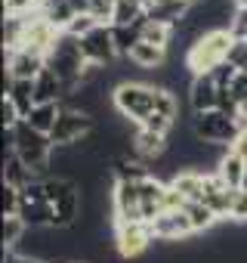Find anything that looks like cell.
Returning <instances> with one entry per match:
<instances>
[{"mask_svg":"<svg viewBox=\"0 0 247 263\" xmlns=\"http://www.w3.org/2000/svg\"><path fill=\"white\" fill-rule=\"evenodd\" d=\"M235 37L229 31H207L201 37H195L186 50V68L189 74H210L216 71L222 62H229V50H232Z\"/></svg>","mask_w":247,"mask_h":263,"instance_id":"6da1fadb","label":"cell"},{"mask_svg":"<svg viewBox=\"0 0 247 263\" xmlns=\"http://www.w3.org/2000/svg\"><path fill=\"white\" fill-rule=\"evenodd\" d=\"M158 93L161 87L158 84H146V81H127L120 84L114 93H111V105L133 124H142L149 115H155L158 108Z\"/></svg>","mask_w":247,"mask_h":263,"instance_id":"7a4b0ae2","label":"cell"},{"mask_svg":"<svg viewBox=\"0 0 247 263\" xmlns=\"http://www.w3.org/2000/svg\"><path fill=\"white\" fill-rule=\"evenodd\" d=\"M192 130H195V137L204 140V143H213V146H232L235 137H238V118L225 115L222 108L198 111V115H192Z\"/></svg>","mask_w":247,"mask_h":263,"instance_id":"3957f363","label":"cell"},{"mask_svg":"<svg viewBox=\"0 0 247 263\" xmlns=\"http://www.w3.org/2000/svg\"><path fill=\"white\" fill-rule=\"evenodd\" d=\"M96 127H99V124H96L93 115L62 105V115H59V121H56V127H53L50 140H53L56 149H71V146H80Z\"/></svg>","mask_w":247,"mask_h":263,"instance_id":"277c9868","label":"cell"},{"mask_svg":"<svg viewBox=\"0 0 247 263\" xmlns=\"http://www.w3.org/2000/svg\"><path fill=\"white\" fill-rule=\"evenodd\" d=\"M111 238H114V248L123 260H133V257L146 254L155 241L149 223H111Z\"/></svg>","mask_w":247,"mask_h":263,"instance_id":"5b68a950","label":"cell"},{"mask_svg":"<svg viewBox=\"0 0 247 263\" xmlns=\"http://www.w3.org/2000/svg\"><path fill=\"white\" fill-rule=\"evenodd\" d=\"M80 53H84V62H96V65H111L117 59V47H114V34H111V25H99L93 28L87 37H80Z\"/></svg>","mask_w":247,"mask_h":263,"instance_id":"8992f818","label":"cell"},{"mask_svg":"<svg viewBox=\"0 0 247 263\" xmlns=\"http://www.w3.org/2000/svg\"><path fill=\"white\" fill-rule=\"evenodd\" d=\"M219 99H222V90L219 84L213 81V74H195L189 81V105L192 111H213L219 108Z\"/></svg>","mask_w":247,"mask_h":263,"instance_id":"52a82bcc","label":"cell"},{"mask_svg":"<svg viewBox=\"0 0 247 263\" xmlns=\"http://www.w3.org/2000/svg\"><path fill=\"white\" fill-rule=\"evenodd\" d=\"M44 68H47V56H40V53H34V50L7 53V74H10L13 81H34Z\"/></svg>","mask_w":247,"mask_h":263,"instance_id":"ba28073f","label":"cell"},{"mask_svg":"<svg viewBox=\"0 0 247 263\" xmlns=\"http://www.w3.org/2000/svg\"><path fill=\"white\" fill-rule=\"evenodd\" d=\"M152 235L158 241H182L186 235H195V232H192V223H189L186 211H164L152 223Z\"/></svg>","mask_w":247,"mask_h":263,"instance_id":"9c48e42d","label":"cell"},{"mask_svg":"<svg viewBox=\"0 0 247 263\" xmlns=\"http://www.w3.org/2000/svg\"><path fill=\"white\" fill-rule=\"evenodd\" d=\"M235 192L232 186H225L216 174H207V183H204V204L219 217V220H229L232 217V201H235Z\"/></svg>","mask_w":247,"mask_h":263,"instance_id":"30bf717a","label":"cell"},{"mask_svg":"<svg viewBox=\"0 0 247 263\" xmlns=\"http://www.w3.org/2000/svg\"><path fill=\"white\" fill-rule=\"evenodd\" d=\"M204 183H207V174H201V171H195V167H186V171H179L176 177L167 180V186H173V189L186 198V204L204 201Z\"/></svg>","mask_w":247,"mask_h":263,"instance_id":"8fae6325","label":"cell"},{"mask_svg":"<svg viewBox=\"0 0 247 263\" xmlns=\"http://www.w3.org/2000/svg\"><path fill=\"white\" fill-rule=\"evenodd\" d=\"M34 99H37V105H44V102H62L65 99V87H62V81H59V74L53 68H44L34 78Z\"/></svg>","mask_w":247,"mask_h":263,"instance_id":"7c38bea8","label":"cell"},{"mask_svg":"<svg viewBox=\"0 0 247 263\" xmlns=\"http://www.w3.org/2000/svg\"><path fill=\"white\" fill-rule=\"evenodd\" d=\"M127 59H130L139 71H161V68H164V59H167V50H161V47H155V44L139 41Z\"/></svg>","mask_w":247,"mask_h":263,"instance_id":"4fadbf2b","label":"cell"},{"mask_svg":"<svg viewBox=\"0 0 247 263\" xmlns=\"http://www.w3.org/2000/svg\"><path fill=\"white\" fill-rule=\"evenodd\" d=\"M59 115H62V102H44V105H34L31 108V115L25 118V124L34 127L37 134L50 137L53 127H56V121H59Z\"/></svg>","mask_w":247,"mask_h":263,"instance_id":"5bb4252c","label":"cell"},{"mask_svg":"<svg viewBox=\"0 0 247 263\" xmlns=\"http://www.w3.org/2000/svg\"><path fill=\"white\" fill-rule=\"evenodd\" d=\"M4 96L19 108V115H22V121L31 115V108L37 105V99H34V81H13L7 90H4Z\"/></svg>","mask_w":247,"mask_h":263,"instance_id":"9a60e30c","label":"cell"},{"mask_svg":"<svg viewBox=\"0 0 247 263\" xmlns=\"http://www.w3.org/2000/svg\"><path fill=\"white\" fill-rule=\"evenodd\" d=\"M225 186H232V189H241V180H244V174H247V161L244 158H238L232 149L222 155V161L216 164V171H213Z\"/></svg>","mask_w":247,"mask_h":263,"instance_id":"2e32d148","label":"cell"},{"mask_svg":"<svg viewBox=\"0 0 247 263\" xmlns=\"http://www.w3.org/2000/svg\"><path fill=\"white\" fill-rule=\"evenodd\" d=\"M4 183H7V186H16V189H25L28 183H34L31 167H28L16 152L4 155Z\"/></svg>","mask_w":247,"mask_h":263,"instance_id":"e0dca14e","label":"cell"},{"mask_svg":"<svg viewBox=\"0 0 247 263\" xmlns=\"http://www.w3.org/2000/svg\"><path fill=\"white\" fill-rule=\"evenodd\" d=\"M19 217L25 220L28 229H50L53 226V204H47V201H22Z\"/></svg>","mask_w":247,"mask_h":263,"instance_id":"ac0fdd59","label":"cell"},{"mask_svg":"<svg viewBox=\"0 0 247 263\" xmlns=\"http://www.w3.org/2000/svg\"><path fill=\"white\" fill-rule=\"evenodd\" d=\"M173 37H176V25L158 22V19H146V25H142V41L146 44H155L161 50H170Z\"/></svg>","mask_w":247,"mask_h":263,"instance_id":"d6986e66","label":"cell"},{"mask_svg":"<svg viewBox=\"0 0 247 263\" xmlns=\"http://www.w3.org/2000/svg\"><path fill=\"white\" fill-rule=\"evenodd\" d=\"M146 19H149V16H146ZM146 19H142V22H136V25H123V28L111 25V34H114L117 56H130V53H133V47L142 41V25H146Z\"/></svg>","mask_w":247,"mask_h":263,"instance_id":"ffe728a7","label":"cell"},{"mask_svg":"<svg viewBox=\"0 0 247 263\" xmlns=\"http://www.w3.org/2000/svg\"><path fill=\"white\" fill-rule=\"evenodd\" d=\"M146 13H149V10H146L142 0H117L111 25H117V28H123V25H136V22L146 19Z\"/></svg>","mask_w":247,"mask_h":263,"instance_id":"44dd1931","label":"cell"},{"mask_svg":"<svg viewBox=\"0 0 247 263\" xmlns=\"http://www.w3.org/2000/svg\"><path fill=\"white\" fill-rule=\"evenodd\" d=\"M186 214H189V223H192V232H210L216 223H222L204 201H195V204H186Z\"/></svg>","mask_w":247,"mask_h":263,"instance_id":"7402d4cb","label":"cell"},{"mask_svg":"<svg viewBox=\"0 0 247 263\" xmlns=\"http://www.w3.org/2000/svg\"><path fill=\"white\" fill-rule=\"evenodd\" d=\"M25 232H28V226L22 217H4V248L7 251H16L22 245Z\"/></svg>","mask_w":247,"mask_h":263,"instance_id":"603a6c76","label":"cell"},{"mask_svg":"<svg viewBox=\"0 0 247 263\" xmlns=\"http://www.w3.org/2000/svg\"><path fill=\"white\" fill-rule=\"evenodd\" d=\"M114 7H117V0H90V16H93L99 25H111Z\"/></svg>","mask_w":247,"mask_h":263,"instance_id":"cb8c5ba5","label":"cell"},{"mask_svg":"<svg viewBox=\"0 0 247 263\" xmlns=\"http://www.w3.org/2000/svg\"><path fill=\"white\" fill-rule=\"evenodd\" d=\"M173 118H167V115H161V111H155V115H149L139 127H146V130H152V134H161V137H170V130H173Z\"/></svg>","mask_w":247,"mask_h":263,"instance_id":"d4e9b609","label":"cell"},{"mask_svg":"<svg viewBox=\"0 0 247 263\" xmlns=\"http://www.w3.org/2000/svg\"><path fill=\"white\" fill-rule=\"evenodd\" d=\"M93 28H99V22H96L90 13H80V16H74V22L68 25V31H65V34H71V37H77V41H80V37H87Z\"/></svg>","mask_w":247,"mask_h":263,"instance_id":"484cf974","label":"cell"},{"mask_svg":"<svg viewBox=\"0 0 247 263\" xmlns=\"http://www.w3.org/2000/svg\"><path fill=\"white\" fill-rule=\"evenodd\" d=\"M22 211V189L4 183V217H19Z\"/></svg>","mask_w":247,"mask_h":263,"instance_id":"4316f807","label":"cell"},{"mask_svg":"<svg viewBox=\"0 0 247 263\" xmlns=\"http://www.w3.org/2000/svg\"><path fill=\"white\" fill-rule=\"evenodd\" d=\"M229 34L235 41H247V7H238L235 16H232V25H229Z\"/></svg>","mask_w":247,"mask_h":263,"instance_id":"83f0119b","label":"cell"},{"mask_svg":"<svg viewBox=\"0 0 247 263\" xmlns=\"http://www.w3.org/2000/svg\"><path fill=\"white\" fill-rule=\"evenodd\" d=\"M229 96L235 99V105L238 108H244L247 105V71H238V78L232 81V87H229Z\"/></svg>","mask_w":247,"mask_h":263,"instance_id":"f1b7e54d","label":"cell"},{"mask_svg":"<svg viewBox=\"0 0 247 263\" xmlns=\"http://www.w3.org/2000/svg\"><path fill=\"white\" fill-rule=\"evenodd\" d=\"M229 62H232L238 71H247V41H235V44H232Z\"/></svg>","mask_w":247,"mask_h":263,"instance_id":"f546056e","label":"cell"},{"mask_svg":"<svg viewBox=\"0 0 247 263\" xmlns=\"http://www.w3.org/2000/svg\"><path fill=\"white\" fill-rule=\"evenodd\" d=\"M229 220H238V223H247V192H235V201H232V217Z\"/></svg>","mask_w":247,"mask_h":263,"instance_id":"4dcf8cb0","label":"cell"},{"mask_svg":"<svg viewBox=\"0 0 247 263\" xmlns=\"http://www.w3.org/2000/svg\"><path fill=\"white\" fill-rule=\"evenodd\" d=\"M229 149H232L238 158H244V161H247V130H238V137H235V143H232Z\"/></svg>","mask_w":247,"mask_h":263,"instance_id":"1f68e13d","label":"cell"},{"mask_svg":"<svg viewBox=\"0 0 247 263\" xmlns=\"http://www.w3.org/2000/svg\"><path fill=\"white\" fill-rule=\"evenodd\" d=\"M4 263H47V260H37V257H22V254H16V251H7Z\"/></svg>","mask_w":247,"mask_h":263,"instance_id":"d6a6232c","label":"cell"},{"mask_svg":"<svg viewBox=\"0 0 247 263\" xmlns=\"http://www.w3.org/2000/svg\"><path fill=\"white\" fill-rule=\"evenodd\" d=\"M241 192H247V174H244V180H241Z\"/></svg>","mask_w":247,"mask_h":263,"instance_id":"836d02e7","label":"cell"},{"mask_svg":"<svg viewBox=\"0 0 247 263\" xmlns=\"http://www.w3.org/2000/svg\"><path fill=\"white\" fill-rule=\"evenodd\" d=\"M235 4H238V7H247V0H235Z\"/></svg>","mask_w":247,"mask_h":263,"instance_id":"e575fe53","label":"cell"},{"mask_svg":"<svg viewBox=\"0 0 247 263\" xmlns=\"http://www.w3.org/2000/svg\"><path fill=\"white\" fill-rule=\"evenodd\" d=\"M241 115H244V118H247V105H244V108H241Z\"/></svg>","mask_w":247,"mask_h":263,"instance_id":"d590c367","label":"cell"},{"mask_svg":"<svg viewBox=\"0 0 247 263\" xmlns=\"http://www.w3.org/2000/svg\"><path fill=\"white\" fill-rule=\"evenodd\" d=\"M71 263H90V260H71Z\"/></svg>","mask_w":247,"mask_h":263,"instance_id":"8d00e7d4","label":"cell"}]
</instances>
